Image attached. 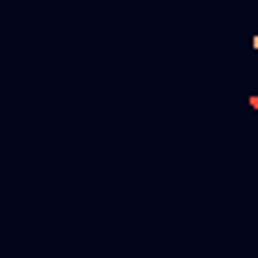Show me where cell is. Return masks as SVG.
Returning a JSON list of instances; mask_svg holds the SVG:
<instances>
[{
	"mask_svg": "<svg viewBox=\"0 0 258 258\" xmlns=\"http://www.w3.org/2000/svg\"><path fill=\"white\" fill-rule=\"evenodd\" d=\"M250 48H254V52H258V28H254V36H250Z\"/></svg>",
	"mask_w": 258,
	"mask_h": 258,
	"instance_id": "cell-1",
	"label": "cell"
}]
</instances>
